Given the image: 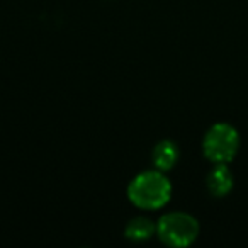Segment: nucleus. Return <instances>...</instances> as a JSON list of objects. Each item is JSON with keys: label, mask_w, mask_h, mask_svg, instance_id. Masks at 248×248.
I'll return each instance as SVG.
<instances>
[{"label": "nucleus", "mask_w": 248, "mask_h": 248, "mask_svg": "<svg viewBox=\"0 0 248 248\" xmlns=\"http://www.w3.org/2000/svg\"><path fill=\"white\" fill-rule=\"evenodd\" d=\"M240 150V133L228 123L213 124L202 140V152L213 163H230Z\"/></svg>", "instance_id": "obj_3"}, {"label": "nucleus", "mask_w": 248, "mask_h": 248, "mask_svg": "<svg viewBox=\"0 0 248 248\" xmlns=\"http://www.w3.org/2000/svg\"><path fill=\"white\" fill-rule=\"evenodd\" d=\"M207 189L216 197H224L231 192L233 173L228 169V163H214L213 170L207 175Z\"/></svg>", "instance_id": "obj_4"}, {"label": "nucleus", "mask_w": 248, "mask_h": 248, "mask_svg": "<svg viewBox=\"0 0 248 248\" xmlns=\"http://www.w3.org/2000/svg\"><path fill=\"white\" fill-rule=\"evenodd\" d=\"M156 234L160 241L169 247H189L199 234V223L189 213L173 211L167 213L156 223Z\"/></svg>", "instance_id": "obj_2"}, {"label": "nucleus", "mask_w": 248, "mask_h": 248, "mask_svg": "<svg viewBox=\"0 0 248 248\" xmlns=\"http://www.w3.org/2000/svg\"><path fill=\"white\" fill-rule=\"evenodd\" d=\"M172 184L162 170H146L128 186V197L140 209H160L170 201Z\"/></svg>", "instance_id": "obj_1"}, {"label": "nucleus", "mask_w": 248, "mask_h": 248, "mask_svg": "<svg viewBox=\"0 0 248 248\" xmlns=\"http://www.w3.org/2000/svg\"><path fill=\"white\" fill-rule=\"evenodd\" d=\"M124 233L131 241H145L156 233V224H153L148 217H135L126 224Z\"/></svg>", "instance_id": "obj_6"}, {"label": "nucleus", "mask_w": 248, "mask_h": 248, "mask_svg": "<svg viewBox=\"0 0 248 248\" xmlns=\"http://www.w3.org/2000/svg\"><path fill=\"white\" fill-rule=\"evenodd\" d=\"M152 160L155 169L167 172V170L173 169L177 160H179V146L173 141H170V140H163L153 148Z\"/></svg>", "instance_id": "obj_5"}]
</instances>
